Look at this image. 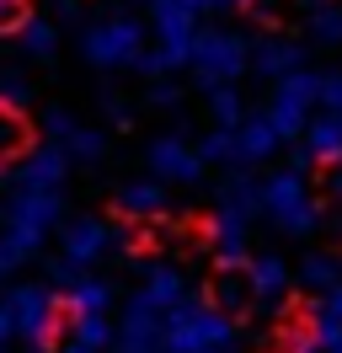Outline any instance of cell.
I'll list each match as a JSON object with an SVG mask.
<instances>
[{"label": "cell", "mask_w": 342, "mask_h": 353, "mask_svg": "<svg viewBox=\"0 0 342 353\" xmlns=\"http://www.w3.org/2000/svg\"><path fill=\"white\" fill-rule=\"evenodd\" d=\"M64 305L75 310V316H107V310L118 305V289L107 284V279H86L81 273V284L64 294Z\"/></svg>", "instance_id": "cell-20"}, {"label": "cell", "mask_w": 342, "mask_h": 353, "mask_svg": "<svg viewBox=\"0 0 342 353\" xmlns=\"http://www.w3.org/2000/svg\"><path fill=\"white\" fill-rule=\"evenodd\" d=\"M161 332H166V353H203V348H235V316L214 310L198 294H182L171 310H161Z\"/></svg>", "instance_id": "cell-2"}, {"label": "cell", "mask_w": 342, "mask_h": 353, "mask_svg": "<svg viewBox=\"0 0 342 353\" xmlns=\"http://www.w3.org/2000/svg\"><path fill=\"white\" fill-rule=\"evenodd\" d=\"M188 65L203 86H214V81H241V75L252 70V43H246L241 32H230V27H209V32L192 38Z\"/></svg>", "instance_id": "cell-6"}, {"label": "cell", "mask_w": 342, "mask_h": 353, "mask_svg": "<svg viewBox=\"0 0 342 353\" xmlns=\"http://www.w3.org/2000/svg\"><path fill=\"white\" fill-rule=\"evenodd\" d=\"M316 102H321V75H316V70H294V75L273 81V97H268V123L278 129V139H283V145L305 134V123H310Z\"/></svg>", "instance_id": "cell-8"}, {"label": "cell", "mask_w": 342, "mask_h": 353, "mask_svg": "<svg viewBox=\"0 0 342 353\" xmlns=\"http://www.w3.org/2000/svg\"><path fill=\"white\" fill-rule=\"evenodd\" d=\"M145 54V27L134 17H102L81 32V59L97 70H128Z\"/></svg>", "instance_id": "cell-7"}, {"label": "cell", "mask_w": 342, "mask_h": 353, "mask_svg": "<svg viewBox=\"0 0 342 353\" xmlns=\"http://www.w3.org/2000/svg\"><path fill=\"white\" fill-rule=\"evenodd\" d=\"M17 188H43V193H59L70 182V155L59 145H32L27 155H17V172H11Z\"/></svg>", "instance_id": "cell-14"}, {"label": "cell", "mask_w": 342, "mask_h": 353, "mask_svg": "<svg viewBox=\"0 0 342 353\" xmlns=\"http://www.w3.org/2000/svg\"><path fill=\"white\" fill-rule=\"evenodd\" d=\"M17 43H21L27 59H54V54H59V27L43 22V17H27V27L17 32Z\"/></svg>", "instance_id": "cell-26"}, {"label": "cell", "mask_w": 342, "mask_h": 353, "mask_svg": "<svg viewBox=\"0 0 342 353\" xmlns=\"http://www.w3.org/2000/svg\"><path fill=\"white\" fill-rule=\"evenodd\" d=\"M70 343H81V348H91V353H107L112 348V321H107V316H75Z\"/></svg>", "instance_id": "cell-29"}, {"label": "cell", "mask_w": 342, "mask_h": 353, "mask_svg": "<svg viewBox=\"0 0 342 353\" xmlns=\"http://www.w3.org/2000/svg\"><path fill=\"white\" fill-rule=\"evenodd\" d=\"M11 337H17V332H11V316H6V305H0V348H6Z\"/></svg>", "instance_id": "cell-41"}, {"label": "cell", "mask_w": 342, "mask_h": 353, "mask_svg": "<svg viewBox=\"0 0 342 353\" xmlns=\"http://www.w3.org/2000/svg\"><path fill=\"white\" fill-rule=\"evenodd\" d=\"M139 289L155 310H171L182 294H188V273L177 263H139Z\"/></svg>", "instance_id": "cell-17"}, {"label": "cell", "mask_w": 342, "mask_h": 353, "mask_svg": "<svg viewBox=\"0 0 342 353\" xmlns=\"http://www.w3.org/2000/svg\"><path fill=\"white\" fill-rule=\"evenodd\" d=\"M305 155L321 166H342V112H310L305 123Z\"/></svg>", "instance_id": "cell-19"}, {"label": "cell", "mask_w": 342, "mask_h": 353, "mask_svg": "<svg viewBox=\"0 0 342 353\" xmlns=\"http://www.w3.org/2000/svg\"><path fill=\"white\" fill-rule=\"evenodd\" d=\"M75 284H81V268L70 263V257H54V263H48V289H64V294H70Z\"/></svg>", "instance_id": "cell-34"}, {"label": "cell", "mask_w": 342, "mask_h": 353, "mask_svg": "<svg viewBox=\"0 0 342 353\" xmlns=\"http://www.w3.org/2000/svg\"><path fill=\"white\" fill-rule=\"evenodd\" d=\"M321 225H326L332 236H342V203H337V209H326V214H321Z\"/></svg>", "instance_id": "cell-40"}, {"label": "cell", "mask_w": 342, "mask_h": 353, "mask_svg": "<svg viewBox=\"0 0 342 353\" xmlns=\"http://www.w3.org/2000/svg\"><path fill=\"white\" fill-rule=\"evenodd\" d=\"M337 268H342V252H337Z\"/></svg>", "instance_id": "cell-46"}, {"label": "cell", "mask_w": 342, "mask_h": 353, "mask_svg": "<svg viewBox=\"0 0 342 353\" xmlns=\"http://www.w3.org/2000/svg\"><path fill=\"white\" fill-rule=\"evenodd\" d=\"M321 108L342 112V75H321Z\"/></svg>", "instance_id": "cell-38"}, {"label": "cell", "mask_w": 342, "mask_h": 353, "mask_svg": "<svg viewBox=\"0 0 342 353\" xmlns=\"http://www.w3.org/2000/svg\"><path fill=\"white\" fill-rule=\"evenodd\" d=\"M6 316H11V332L32 353L54 348V332H59V300L48 284H17L6 294Z\"/></svg>", "instance_id": "cell-5"}, {"label": "cell", "mask_w": 342, "mask_h": 353, "mask_svg": "<svg viewBox=\"0 0 342 353\" xmlns=\"http://www.w3.org/2000/svg\"><path fill=\"white\" fill-rule=\"evenodd\" d=\"M305 32H310V43L337 48V43H342V6H337V0H321V6H310Z\"/></svg>", "instance_id": "cell-25"}, {"label": "cell", "mask_w": 342, "mask_h": 353, "mask_svg": "<svg viewBox=\"0 0 342 353\" xmlns=\"http://www.w3.org/2000/svg\"><path fill=\"white\" fill-rule=\"evenodd\" d=\"M283 6H289V0H246L241 11H252V22H256V27H273L278 17H283Z\"/></svg>", "instance_id": "cell-35"}, {"label": "cell", "mask_w": 342, "mask_h": 353, "mask_svg": "<svg viewBox=\"0 0 342 353\" xmlns=\"http://www.w3.org/2000/svg\"><path fill=\"white\" fill-rule=\"evenodd\" d=\"M145 166L155 182H177V188H198L203 182V155L182 129H166L145 145Z\"/></svg>", "instance_id": "cell-9"}, {"label": "cell", "mask_w": 342, "mask_h": 353, "mask_svg": "<svg viewBox=\"0 0 342 353\" xmlns=\"http://www.w3.org/2000/svg\"><path fill=\"white\" fill-rule=\"evenodd\" d=\"M203 353H235V348H203Z\"/></svg>", "instance_id": "cell-45"}, {"label": "cell", "mask_w": 342, "mask_h": 353, "mask_svg": "<svg viewBox=\"0 0 342 353\" xmlns=\"http://www.w3.org/2000/svg\"><path fill=\"white\" fill-rule=\"evenodd\" d=\"M81 17V0H48V22L59 27V22H75Z\"/></svg>", "instance_id": "cell-39"}, {"label": "cell", "mask_w": 342, "mask_h": 353, "mask_svg": "<svg viewBox=\"0 0 342 353\" xmlns=\"http://www.w3.org/2000/svg\"><path fill=\"white\" fill-rule=\"evenodd\" d=\"M203 108H209L214 129H235V123L246 118V102H241L235 81H214V86H203Z\"/></svg>", "instance_id": "cell-21"}, {"label": "cell", "mask_w": 342, "mask_h": 353, "mask_svg": "<svg viewBox=\"0 0 342 353\" xmlns=\"http://www.w3.org/2000/svg\"><path fill=\"white\" fill-rule=\"evenodd\" d=\"M64 220V188L59 193H43V188H6L0 199V257L11 268L32 263L43 252V241L59 230Z\"/></svg>", "instance_id": "cell-1"}, {"label": "cell", "mask_w": 342, "mask_h": 353, "mask_svg": "<svg viewBox=\"0 0 342 353\" xmlns=\"http://www.w3.org/2000/svg\"><path fill=\"white\" fill-rule=\"evenodd\" d=\"M256 193H262V220L273 225L278 236H316L321 230V203L310 199L305 172L283 166L268 182H256Z\"/></svg>", "instance_id": "cell-3"}, {"label": "cell", "mask_w": 342, "mask_h": 353, "mask_svg": "<svg viewBox=\"0 0 342 353\" xmlns=\"http://www.w3.org/2000/svg\"><path fill=\"white\" fill-rule=\"evenodd\" d=\"M0 353H11V348H0Z\"/></svg>", "instance_id": "cell-48"}, {"label": "cell", "mask_w": 342, "mask_h": 353, "mask_svg": "<svg viewBox=\"0 0 342 353\" xmlns=\"http://www.w3.org/2000/svg\"><path fill=\"white\" fill-rule=\"evenodd\" d=\"M230 134H235V166H262V161L283 145V139H278V129L268 123V112H246Z\"/></svg>", "instance_id": "cell-16"}, {"label": "cell", "mask_w": 342, "mask_h": 353, "mask_svg": "<svg viewBox=\"0 0 342 353\" xmlns=\"http://www.w3.org/2000/svg\"><path fill=\"white\" fill-rule=\"evenodd\" d=\"M139 6H150V0H139Z\"/></svg>", "instance_id": "cell-47"}, {"label": "cell", "mask_w": 342, "mask_h": 353, "mask_svg": "<svg viewBox=\"0 0 342 353\" xmlns=\"http://www.w3.org/2000/svg\"><path fill=\"white\" fill-rule=\"evenodd\" d=\"M209 252H214V268L241 273L246 257H252V220L219 203V209H214V220H209Z\"/></svg>", "instance_id": "cell-13"}, {"label": "cell", "mask_w": 342, "mask_h": 353, "mask_svg": "<svg viewBox=\"0 0 342 353\" xmlns=\"http://www.w3.org/2000/svg\"><path fill=\"white\" fill-rule=\"evenodd\" d=\"M32 97H38V91H32V81H27L21 70H6V75H0V108L27 112V108H32Z\"/></svg>", "instance_id": "cell-30"}, {"label": "cell", "mask_w": 342, "mask_h": 353, "mask_svg": "<svg viewBox=\"0 0 342 353\" xmlns=\"http://www.w3.org/2000/svg\"><path fill=\"white\" fill-rule=\"evenodd\" d=\"M64 353H91V348H81V343H64Z\"/></svg>", "instance_id": "cell-43"}, {"label": "cell", "mask_w": 342, "mask_h": 353, "mask_svg": "<svg viewBox=\"0 0 342 353\" xmlns=\"http://www.w3.org/2000/svg\"><path fill=\"white\" fill-rule=\"evenodd\" d=\"M118 214L123 220H155V214H166V182H155V176H134L118 188Z\"/></svg>", "instance_id": "cell-18"}, {"label": "cell", "mask_w": 342, "mask_h": 353, "mask_svg": "<svg viewBox=\"0 0 342 353\" xmlns=\"http://www.w3.org/2000/svg\"><path fill=\"white\" fill-rule=\"evenodd\" d=\"M209 305L235 316L241 305H252V294H246V273H230V268H214V284H209Z\"/></svg>", "instance_id": "cell-24"}, {"label": "cell", "mask_w": 342, "mask_h": 353, "mask_svg": "<svg viewBox=\"0 0 342 353\" xmlns=\"http://www.w3.org/2000/svg\"><path fill=\"white\" fill-rule=\"evenodd\" d=\"M145 11H150V22H155V38H161V54L171 59V70L188 65V48L198 38V11L182 6V0H150Z\"/></svg>", "instance_id": "cell-12"}, {"label": "cell", "mask_w": 342, "mask_h": 353, "mask_svg": "<svg viewBox=\"0 0 342 353\" xmlns=\"http://www.w3.org/2000/svg\"><path fill=\"white\" fill-rule=\"evenodd\" d=\"M112 353H166V332H161V310L145 300V289H134L123 305V321L112 327Z\"/></svg>", "instance_id": "cell-10"}, {"label": "cell", "mask_w": 342, "mask_h": 353, "mask_svg": "<svg viewBox=\"0 0 342 353\" xmlns=\"http://www.w3.org/2000/svg\"><path fill=\"white\" fill-rule=\"evenodd\" d=\"M294 279H299L305 294H326L332 284H342V268H337V257H326V252H305L299 268H294Z\"/></svg>", "instance_id": "cell-22"}, {"label": "cell", "mask_w": 342, "mask_h": 353, "mask_svg": "<svg viewBox=\"0 0 342 353\" xmlns=\"http://www.w3.org/2000/svg\"><path fill=\"white\" fill-rule=\"evenodd\" d=\"M252 70L262 81H283V75L305 70V43L289 32H268L262 43H252Z\"/></svg>", "instance_id": "cell-15"}, {"label": "cell", "mask_w": 342, "mask_h": 353, "mask_svg": "<svg viewBox=\"0 0 342 353\" xmlns=\"http://www.w3.org/2000/svg\"><path fill=\"white\" fill-rule=\"evenodd\" d=\"M177 102H182V91L171 86V81H155V86H150V108L171 112V108H177Z\"/></svg>", "instance_id": "cell-37"}, {"label": "cell", "mask_w": 342, "mask_h": 353, "mask_svg": "<svg viewBox=\"0 0 342 353\" xmlns=\"http://www.w3.org/2000/svg\"><path fill=\"white\" fill-rule=\"evenodd\" d=\"M27 17H32L27 0H0V38H17L21 27H27Z\"/></svg>", "instance_id": "cell-33"}, {"label": "cell", "mask_w": 342, "mask_h": 353, "mask_svg": "<svg viewBox=\"0 0 342 353\" xmlns=\"http://www.w3.org/2000/svg\"><path fill=\"white\" fill-rule=\"evenodd\" d=\"M102 112L112 118V123H118V129H128V123H134V108H128L118 91H102Z\"/></svg>", "instance_id": "cell-36"}, {"label": "cell", "mask_w": 342, "mask_h": 353, "mask_svg": "<svg viewBox=\"0 0 342 353\" xmlns=\"http://www.w3.org/2000/svg\"><path fill=\"white\" fill-rule=\"evenodd\" d=\"M219 203L225 209H235V214H246V220H256L262 214V193H256V182L246 172H235L225 188H219Z\"/></svg>", "instance_id": "cell-28"}, {"label": "cell", "mask_w": 342, "mask_h": 353, "mask_svg": "<svg viewBox=\"0 0 342 353\" xmlns=\"http://www.w3.org/2000/svg\"><path fill=\"white\" fill-rule=\"evenodd\" d=\"M332 199H337V203H342V172H337V176H332Z\"/></svg>", "instance_id": "cell-42"}, {"label": "cell", "mask_w": 342, "mask_h": 353, "mask_svg": "<svg viewBox=\"0 0 342 353\" xmlns=\"http://www.w3.org/2000/svg\"><path fill=\"white\" fill-rule=\"evenodd\" d=\"M6 273H11V263H6V257H0V284H6Z\"/></svg>", "instance_id": "cell-44"}, {"label": "cell", "mask_w": 342, "mask_h": 353, "mask_svg": "<svg viewBox=\"0 0 342 353\" xmlns=\"http://www.w3.org/2000/svg\"><path fill=\"white\" fill-rule=\"evenodd\" d=\"M64 155H70V166H97V161H107V150H112V139H107V129H75L70 139L59 145Z\"/></svg>", "instance_id": "cell-23"}, {"label": "cell", "mask_w": 342, "mask_h": 353, "mask_svg": "<svg viewBox=\"0 0 342 353\" xmlns=\"http://www.w3.org/2000/svg\"><path fill=\"white\" fill-rule=\"evenodd\" d=\"M75 129H81V118L70 108H43V134H48V145H64Z\"/></svg>", "instance_id": "cell-32"}, {"label": "cell", "mask_w": 342, "mask_h": 353, "mask_svg": "<svg viewBox=\"0 0 342 353\" xmlns=\"http://www.w3.org/2000/svg\"><path fill=\"white\" fill-rule=\"evenodd\" d=\"M27 150H32V129L21 123V112L0 108V166H11V161L27 155Z\"/></svg>", "instance_id": "cell-27"}, {"label": "cell", "mask_w": 342, "mask_h": 353, "mask_svg": "<svg viewBox=\"0 0 342 353\" xmlns=\"http://www.w3.org/2000/svg\"><path fill=\"white\" fill-rule=\"evenodd\" d=\"M198 155H203V166H235V134L230 129H209L203 145H198Z\"/></svg>", "instance_id": "cell-31"}, {"label": "cell", "mask_w": 342, "mask_h": 353, "mask_svg": "<svg viewBox=\"0 0 342 353\" xmlns=\"http://www.w3.org/2000/svg\"><path fill=\"white\" fill-rule=\"evenodd\" d=\"M134 246H139V236H134L128 225L102 220V214H75V220H59V257H70L81 273H86V268H97L107 252H134Z\"/></svg>", "instance_id": "cell-4"}, {"label": "cell", "mask_w": 342, "mask_h": 353, "mask_svg": "<svg viewBox=\"0 0 342 353\" xmlns=\"http://www.w3.org/2000/svg\"><path fill=\"white\" fill-rule=\"evenodd\" d=\"M241 273H246V294H252L256 310H283L289 284H294V268H289V257H278V252H252Z\"/></svg>", "instance_id": "cell-11"}]
</instances>
